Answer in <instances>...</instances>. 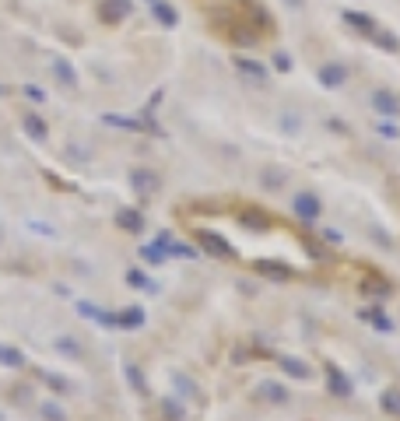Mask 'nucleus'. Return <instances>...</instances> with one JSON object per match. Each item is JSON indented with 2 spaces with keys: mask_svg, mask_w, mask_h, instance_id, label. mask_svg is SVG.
Returning <instances> with one entry per match:
<instances>
[{
  "mask_svg": "<svg viewBox=\"0 0 400 421\" xmlns=\"http://www.w3.org/2000/svg\"><path fill=\"white\" fill-rule=\"evenodd\" d=\"M260 397L270 400V404H288V390H284L281 383H263L260 386Z\"/></svg>",
  "mask_w": 400,
  "mask_h": 421,
  "instance_id": "11",
  "label": "nucleus"
},
{
  "mask_svg": "<svg viewBox=\"0 0 400 421\" xmlns=\"http://www.w3.org/2000/svg\"><path fill=\"white\" fill-rule=\"evenodd\" d=\"M362 292H365V295H376V298H386V295L393 292V285H390L386 278H379V274H369L365 285H362Z\"/></svg>",
  "mask_w": 400,
  "mask_h": 421,
  "instance_id": "9",
  "label": "nucleus"
},
{
  "mask_svg": "<svg viewBox=\"0 0 400 421\" xmlns=\"http://www.w3.org/2000/svg\"><path fill=\"white\" fill-rule=\"evenodd\" d=\"M277 365L284 368L288 376L295 379H313V365H306L302 358H292V355H277Z\"/></svg>",
  "mask_w": 400,
  "mask_h": 421,
  "instance_id": "6",
  "label": "nucleus"
},
{
  "mask_svg": "<svg viewBox=\"0 0 400 421\" xmlns=\"http://www.w3.org/2000/svg\"><path fill=\"white\" fill-rule=\"evenodd\" d=\"M127 376L134 379V390H137V393H144V379H141V373H137L134 365H127Z\"/></svg>",
  "mask_w": 400,
  "mask_h": 421,
  "instance_id": "21",
  "label": "nucleus"
},
{
  "mask_svg": "<svg viewBox=\"0 0 400 421\" xmlns=\"http://www.w3.org/2000/svg\"><path fill=\"white\" fill-rule=\"evenodd\" d=\"M15 400H21V404L32 400V390H28V386H18V390H15Z\"/></svg>",
  "mask_w": 400,
  "mask_h": 421,
  "instance_id": "22",
  "label": "nucleus"
},
{
  "mask_svg": "<svg viewBox=\"0 0 400 421\" xmlns=\"http://www.w3.org/2000/svg\"><path fill=\"white\" fill-rule=\"evenodd\" d=\"M130 183H134V190H137L141 197H151V193L158 190V176H155L151 169H134V172H130Z\"/></svg>",
  "mask_w": 400,
  "mask_h": 421,
  "instance_id": "7",
  "label": "nucleus"
},
{
  "mask_svg": "<svg viewBox=\"0 0 400 421\" xmlns=\"http://www.w3.org/2000/svg\"><path fill=\"white\" fill-rule=\"evenodd\" d=\"M292 215H295L299 222H316V218L323 215V204H320V197H316V193L302 190V193H295V197H292Z\"/></svg>",
  "mask_w": 400,
  "mask_h": 421,
  "instance_id": "2",
  "label": "nucleus"
},
{
  "mask_svg": "<svg viewBox=\"0 0 400 421\" xmlns=\"http://www.w3.org/2000/svg\"><path fill=\"white\" fill-rule=\"evenodd\" d=\"M362 320H369V323H372L376 330H383V334H390V330H393L390 316H386L383 309H365V312H362Z\"/></svg>",
  "mask_w": 400,
  "mask_h": 421,
  "instance_id": "12",
  "label": "nucleus"
},
{
  "mask_svg": "<svg viewBox=\"0 0 400 421\" xmlns=\"http://www.w3.org/2000/svg\"><path fill=\"white\" fill-rule=\"evenodd\" d=\"M236 218H239V225H243V229H250V232H270V225H274V222H270V215H263L260 207H243Z\"/></svg>",
  "mask_w": 400,
  "mask_h": 421,
  "instance_id": "3",
  "label": "nucleus"
},
{
  "mask_svg": "<svg viewBox=\"0 0 400 421\" xmlns=\"http://www.w3.org/2000/svg\"><path fill=\"white\" fill-rule=\"evenodd\" d=\"M232 358H236V361H250L253 355H250V348H236V355H232Z\"/></svg>",
  "mask_w": 400,
  "mask_h": 421,
  "instance_id": "23",
  "label": "nucleus"
},
{
  "mask_svg": "<svg viewBox=\"0 0 400 421\" xmlns=\"http://www.w3.org/2000/svg\"><path fill=\"white\" fill-rule=\"evenodd\" d=\"M42 383L53 390V393H71V383L64 376H53V373H42Z\"/></svg>",
  "mask_w": 400,
  "mask_h": 421,
  "instance_id": "16",
  "label": "nucleus"
},
{
  "mask_svg": "<svg viewBox=\"0 0 400 421\" xmlns=\"http://www.w3.org/2000/svg\"><path fill=\"white\" fill-rule=\"evenodd\" d=\"M0 365H8V368H21L25 365V355L11 344H0Z\"/></svg>",
  "mask_w": 400,
  "mask_h": 421,
  "instance_id": "13",
  "label": "nucleus"
},
{
  "mask_svg": "<svg viewBox=\"0 0 400 421\" xmlns=\"http://www.w3.org/2000/svg\"><path fill=\"white\" fill-rule=\"evenodd\" d=\"M56 348H60L67 358H81V344L74 337H60V341H56Z\"/></svg>",
  "mask_w": 400,
  "mask_h": 421,
  "instance_id": "18",
  "label": "nucleus"
},
{
  "mask_svg": "<svg viewBox=\"0 0 400 421\" xmlns=\"http://www.w3.org/2000/svg\"><path fill=\"white\" fill-rule=\"evenodd\" d=\"M127 281H130L134 288H148V292H155V285H151V281H144V274H141V271H130V274H127Z\"/></svg>",
  "mask_w": 400,
  "mask_h": 421,
  "instance_id": "20",
  "label": "nucleus"
},
{
  "mask_svg": "<svg viewBox=\"0 0 400 421\" xmlns=\"http://www.w3.org/2000/svg\"><path fill=\"white\" fill-rule=\"evenodd\" d=\"M39 411H42V418H46V421H71V418L64 414V407H60V404H53V400H46Z\"/></svg>",
  "mask_w": 400,
  "mask_h": 421,
  "instance_id": "17",
  "label": "nucleus"
},
{
  "mask_svg": "<svg viewBox=\"0 0 400 421\" xmlns=\"http://www.w3.org/2000/svg\"><path fill=\"white\" fill-rule=\"evenodd\" d=\"M162 411H165V421H183L186 407L180 400H162Z\"/></svg>",
  "mask_w": 400,
  "mask_h": 421,
  "instance_id": "15",
  "label": "nucleus"
},
{
  "mask_svg": "<svg viewBox=\"0 0 400 421\" xmlns=\"http://www.w3.org/2000/svg\"><path fill=\"white\" fill-rule=\"evenodd\" d=\"M116 225L137 235V232H144V215H141V210H134V207H127V210H120V215H116Z\"/></svg>",
  "mask_w": 400,
  "mask_h": 421,
  "instance_id": "8",
  "label": "nucleus"
},
{
  "mask_svg": "<svg viewBox=\"0 0 400 421\" xmlns=\"http://www.w3.org/2000/svg\"><path fill=\"white\" fill-rule=\"evenodd\" d=\"M137 327H144V309H141V305L123 309V312H120V330H137Z\"/></svg>",
  "mask_w": 400,
  "mask_h": 421,
  "instance_id": "10",
  "label": "nucleus"
},
{
  "mask_svg": "<svg viewBox=\"0 0 400 421\" xmlns=\"http://www.w3.org/2000/svg\"><path fill=\"white\" fill-rule=\"evenodd\" d=\"M193 239L200 242V249L207 253V256H214V260H236L239 253H236V246L228 242L225 235H218V232H207V229H197L193 232Z\"/></svg>",
  "mask_w": 400,
  "mask_h": 421,
  "instance_id": "1",
  "label": "nucleus"
},
{
  "mask_svg": "<svg viewBox=\"0 0 400 421\" xmlns=\"http://www.w3.org/2000/svg\"><path fill=\"white\" fill-rule=\"evenodd\" d=\"M141 256H144V260H151V263H165V256H168V253H165V249H158V246H144V249H141Z\"/></svg>",
  "mask_w": 400,
  "mask_h": 421,
  "instance_id": "19",
  "label": "nucleus"
},
{
  "mask_svg": "<svg viewBox=\"0 0 400 421\" xmlns=\"http://www.w3.org/2000/svg\"><path fill=\"white\" fill-rule=\"evenodd\" d=\"M323 239H327V242H330V246H340V235H337V232H330V229H327V232H323Z\"/></svg>",
  "mask_w": 400,
  "mask_h": 421,
  "instance_id": "24",
  "label": "nucleus"
},
{
  "mask_svg": "<svg viewBox=\"0 0 400 421\" xmlns=\"http://www.w3.org/2000/svg\"><path fill=\"white\" fill-rule=\"evenodd\" d=\"M379 404H383V411L386 414H393V418H400V390H383V397H379Z\"/></svg>",
  "mask_w": 400,
  "mask_h": 421,
  "instance_id": "14",
  "label": "nucleus"
},
{
  "mask_svg": "<svg viewBox=\"0 0 400 421\" xmlns=\"http://www.w3.org/2000/svg\"><path fill=\"white\" fill-rule=\"evenodd\" d=\"M256 274L270 278V281H292L295 278V271L288 267V263H281V260H256Z\"/></svg>",
  "mask_w": 400,
  "mask_h": 421,
  "instance_id": "4",
  "label": "nucleus"
},
{
  "mask_svg": "<svg viewBox=\"0 0 400 421\" xmlns=\"http://www.w3.org/2000/svg\"><path fill=\"white\" fill-rule=\"evenodd\" d=\"M327 379H330L327 386H330V393H333V397H351V390H355V386H351V379H348L345 373H340V368H337L333 361H327Z\"/></svg>",
  "mask_w": 400,
  "mask_h": 421,
  "instance_id": "5",
  "label": "nucleus"
}]
</instances>
